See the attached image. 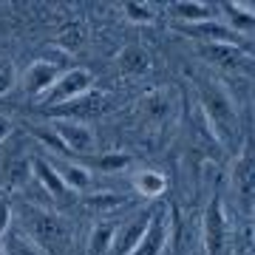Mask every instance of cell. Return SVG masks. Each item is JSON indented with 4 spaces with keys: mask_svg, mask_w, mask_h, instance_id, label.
Wrapping results in <instances>:
<instances>
[{
    "mask_svg": "<svg viewBox=\"0 0 255 255\" xmlns=\"http://www.w3.org/2000/svg\"><path fill=\"white\" fill-rule=\"evenodd\" d=\"M14 227H20L46 255H63L71 244V227L54 210L23 201L14 210Z\"/></svg>",
    "mask_w": 255,
    "mask_h": 255,
    "instance_id": "cell-1",
    "label": "cell"
},
{
    "mask_svg": "<svg viewBox=\"0 0 255 255\" xmlns=\"http://www.w3.org/2000/svg\"><path fill=\"white\" fill-rule=\"evenodd\" d=\"M196 97H199V111L207 125V133L224 147L230 142V133L238 125V108L230 91L219 80L201 77V80H196Z\"/></svg>",
    "mask_w": 255,
    "mask_h": 255,
    "instance_id": "cell-2",
    "label": "cell"
},
{
    "mask_svg": "<svg viewBox=\"0 0 255 255\" xmlns=\"http://www.w3.org/2000/svg\"><path fill=\"white\" fill-rule=\"evenodd\" d=\"M91 88H94V74L88 71V68H80V65H77V68H65V71H60V77L51 82V88L40 97V102H43L46 111H51V108L65 105V102L80 100L82 94H88Z\"/></svg>",
    "mask_w": 255,
    "mask_h": 255,
    "instance_id": "cell-3",
    "label": "cell"
},
{
    "mask_svg": "<svg viewBox=\"0 0 255 255\" xmlns=\"http://www.w3.org/2000/svg\"><path fill=\"white\" fill-rule=\"evenodd\" d=\"M196 54L213 68L224 71H250L253 54L244 46H230V43H196Z\"/></svg>",
    "mask_w": 255,
    "mask_h": 255,
    "instance_id": "cell-4",
    "label": "cell"
},
{
    "mask_svg": "<svg viewBox=\"0 0 255 255\" xmlns=\"http://www.w3.org/2000/svg\"><path fill=\"white\" fill-rule=\"evenodd\" d=\"M227 213H224V204H221L219 196H213V201L204 210V219H201V244H204V253L207 255H221L224 244H227Z\"/></svg>",
    "mask_w": 255,
    "mask_h": 255,
    "instance_id": "cell-5",
    "label": "cell"
},
{
    "mask_svg": "<svg viewBox=\"0 0 255 255\" xmlns=\"http://www.w3.org/2000/svg\"><path fill=\"white\" fill-rule=\"evenodd\" d=\"M255 162H253V150L250 145L236 156V164H233V173H230V187L236 193V201L241 204L247 216L253 213V201H255Z\"/></svg>",
    "mask_w": 255,
    "mask_h": 255,
    "instance_id": "cell-6",
    "label": "cell"
},
{
    "mask_svg": "<svg viewBox=\"0 0 255 255\" xmlns=\"http://www.w3.org/2000/svg\"><path fill=\"white\" fill-rule=\"evenodd\" d=\"M167 244H170V216L164 207H153L145 236L139 238V244L130 250V255H164Z\"/></svg>",
    "mask_w": 255,
    "mask_h": 255,
    "instance_id": "cell-7",
    "label": "cell"
},
{
    "mask_svg": "<svg viewBox=\"0 0 255 255\" xmlns=\"http://www.w3.org/2000/svg\"><path fill=\"white\" fill-rule=\"evenodd\" d=\"M51 130H54L65 150L71 156H85L94 150V130L85 122H74V119H51Z\"/></svg>",
    "mask_w": 255,
    "mask_h": 255,
    "instance_id": "cell-8",
    "label": "cell"
},
{
    "mask_svg": "<svg viewBox=\"0 0 255 255\" xmlns=\"http://www.w3.org/2000/svg\"><path fill=\"white\" fill-rule=\"evenodd\" d=\"M60 77V65L54 60H34V63L26 65V71L20 77V85H23V91L31 94V97H43V94L51 88V82Z\"/></svg>",
    "mask_w": 255,
    "mask_h": 255,
    "instance_id": "cell-9",
    "label": "cell"
},
{
    "mask_svg": "<svg viewBox=\"0 0 255 255\" xmlns=\"http://www.w3.org/2000/svg\"><path fill=\"white\" fill-rule=\"evenodd\" d=\"M108 108V97L105 94H82L80 100L74 102H65V105H60V108H51L46 111V114H51V119H74V122H82L85 117H97V114H102V111Z\"/></svg>",
    "mask_w": 255,
    "mask_h": 255,
    "instance_id": "cell-10",
    "label": "cell"
},
{
    "mask_svg": "<svg viewBox=\"0 0 255 255\" xmlns=\"http://www.w3.org/2000/svg\"><path fill=\"white\" fill-rule=\"evenodd\" d=\"M153 216V207L139 210L133 219H128L122 227H117V236H114V247H111V255H130V250L139 244V238L145 236L147 221Z\"/></svg>",
    "mask_w": 255,
    "mask_h": 255,
    "instance_id": "cell-11",
    "label": "cell"
},
{
    "mask_svg": "<svg viewBox=\"0 0 255 255\" xmlns=\"http://www.w3.org/2000/svg\"><path fill=\"white\" fill-rule=\"evenodd\" d=\"M216 11L224 14V23H227L230 31H236L238 37H253L255 28V6L253 3H244V0H224V3H216Z\"/></svg>",
    "mask_w": 255,
    "mask_h": 255,
    "instance_id": "cell-12",
    "label": "cell"
},
{
    "mask_svg": "<svg viewBox=\"0 0 255 255\" xmlns=\"http://www.w3.org/2000/svg\"><path fill=\"white\" fill-rule=\"evenodd\" d=\"M173 111H176L173 97L167 91H150L145 100L139 102V114L145 119V125H150V128L167 125V119L173 117Z\"/></svg>",
    "mask_w": 255,
    "mask_h": 255,
    "instance_id": "cell-13",
    "label": "cell"
},
{
    "mask_svg": "<svg viewBox=\"0 0 255 255\" xmlns=\"http://www.w3.org/2000/svg\"><path fill=\"white\" fill-rule=\"evenodd\" d=\"M167 14L173 17V26H190V23L213 20L216 6L204 0H176V3H167Z\"/></svg>",
    "mask_w": 255,
    "mask_h": 255,
    "instance_id": "cell-14",
    "label": "cell"
},
{
    "mask_svg": "<svg viewBox=\"0 0 255 255\" xmlns=\"http://www.w3.org/2000/svg\"><path fill=\"white\" fill-rule=\"evenodd\" d=\"M31 179H34V182H40V187H43L51 199H57V201H63V199H68V196H74V193L63 184L60 173L54 170V164L48 162V159H43V156H31Z\"/></svg>",
    "mask_w": 255,
    "mask_h": 255,
    "instance_id": "cell-15",
    "label": "cell"
},
{
    "mask_svg": "<svg viewBox=\"0 0 255 255\" xmlns=\"http://www.w3.org/2000/svg\"><path fill=\"white\" fill-rule=\"evenodd\" d=\"M117 68L125 77H142V74H147L150 71V54H147V48L136 46V43L125 46L117 54Z\"/></svg>",
    "mask_w": 255,
    "mask_h": 255,
    "instance_id": "cell-16",
    "label": "cell"
},
{
    "mask_svg": "<svg viewBox=\"0 0 255 255\" xmlns=\"http://www.w3.org/2000/svg\"><path fill=\"white\" fill-rule=\"evenodd\" d=\"M54 170L60 173V179H63V184L68 187L71 193H85L91 190L94 184V176L91 170L85 167V164H77V162H60V159H54Z\"/></svg>",
    "mask_w": 255,
    "mask_h": 255,
    "instance_id": "cell-17",
    "label": "cell"
},
{
    "mask_svg": "<svg viewBox=\"0 0 255 255\" xmlns=\"http://www.w3.org/2000/svg\"><path fill=\"white\" fill-rule=\"evenodd\" d=\"M133 187H136V193L142 196V199L159 201L164 193H167V176L159 173V170H150V167H145V170L133 173Z\"/></svg>",
    "mask_w": 255,
    "mask_h": 255,
    "instance_id": "cell-18",
    "label": "cell"
},
{
    "mask_svg": "<svg viewBox=\"0 0 255 255\" xmlns=\"http://www.w3.org/2000/svg\"><path fill=\"white\" fill-rule=\"evenodd\" d=\"M114 236H117V224H114V221H97V224L88 230L85 253L88 255H111Z\"/></svg>",
    "mask_w": 255,
    "mask_h": 255,
    "instance_id": "cell-19",
    "label": "cell"
},
{
    "mask_svg": "<svg viewBox=\"0 0 255 255\" xmlns=\"http://www.w3.org/2000/svg\"><path fill=\"white\" fill-rule=\"evenodd\" d=\"M0 250H3V255H46L20 227H11L0 238Z\"/></svg>",
    "mask_w": 255,
    "mask_h": 255,
    "instance_id": "cell-20",
    "label": "cell"
},
{
    "mask_svg": "<svg viewBox=\"0 0 255 255\" xmlns=\"http://www.w3.org/2000/svg\"><path fill=\"white\" fill-rule=\"evenodd\" d=\"M54 46L63 51H80L85 46V26L82 23H65L57 28L54 34Z\"/></svg>",
    "mask_w": 255,
    "mask_h": 255,
    "instance_id": "cell-21",
    "label": "cell"
},
{
    "mask_svg": "<svg viewBox=\"0 0 255 255\" xmlns=\"http://www.w3.org/2000/svg\"><path fill=\"white\" fill-rule=\"evenodd\" d=\"M133 162V156L128 153V150H108V153H100L94 159V164L100 167L102 173H117V170H125L130 167Z\"/></svg>",
    "mask_w": 255,
    "mask_h": 255,
    "instance_id": "cell-22",
    "label": "cell"
},
{
    "mask_svg": "<svg viewBox=\"0 0 255 255\" xmlns=\"http://www.w3.org/2000/svg\"><path fill=\"white\" fill-rule=\"evenodd\" d=\"M122 14H125L130 23H153L156 20V6L153 3H142V0H128L122 3Z\"/></svg>",
    "mask_w": 255,
    "mask_h": 255,
    "instance_id": "cell-23",
    "label": "cell"
},
{
    "mask_svg": "<svg viewBox=\"0 0 255 255\" xmlns=\"http://www.w3.org/2000/svg\"><path fill=\"white\" fill-rule=\"evenodd\" d=\"M31 133H34V136L40 139V142H43V145H46L54 156H71L68 150H65V145L60 142V136L51 130V125H34V128H31Z\"/></svg>",
    "mask_w": 255,
    "mask_h": 255,
    "instance_id": "cell-24",
    "label": "cell"
},
{
    "mask_svg": "<svg viewBox=\"0 0 255 255\" xmlns=\"http://www.w3.org/2000/svg\"><path fill=\"white\" fill-rule=\"evenodd\" d=\"M14 85H17V68L9 57H0V97L11 94Z\"/></svg>",
    "mask_w": 255,
    "mask_h": 255,
    "instance_id": "cell-25",
    "label": "cell"
},
{
    "mask_svg": "<svg viewBox=\"0 0 255 255\" xmlns=\"http://www.w3.org/2000/svg\"><path fill=\"white\" fill-rule=\"evenodd\" d=\"M85 207H97V210H111V207H119L125 196H119V193H91V196H85Z\"/></svg>",
    "mask_w": 255,
    "mask_h": 255,
    "instance_id": "cell-26",
    "label": "cell"
},
{
    "mask_svg": "<svg viewBox=\"0 0 255 255\" xmlns=\"http://www.w3.org/2000/svg\"><path fill=\"white\" fill-rule=\"evenodd\" d=\"M14 227V207L9 199H0V238Z\"/></svg>",
    "mask_w": 255,
    "mask_h": 255,
    "instance_id": "cell-27",
    "label": "cell"
},
{
    "mask_svg": "<svg viewBox=\"0 0 255 255\" xmlns=\"http://www.w3.org/2000/svg\"><path fill=\"white\" fill-rule=\"evenodd\" d=\"M11 130H14V122H11L6 114H0V145H3V142L11 136Z\"/></svg>",
    "mask_w": 255,
    "mask_h": 255,
    "instance_id": "cell-28",
    "label": "cell"
},
{
    "mask_svg": "<svg viewBox=\"0 0 255 255\" xmlns=\"http://www.w3.org/2000/svg\"><path fill=\"white\" fill-rule=\"evenodd\" d=\"M0 255H3V250H0Z\"/></svg>",
    "mask_w": 255,
    "mask_h": 255,
    "instance_id": "cell-29",
    "label": "cell"
}]
</instances>
